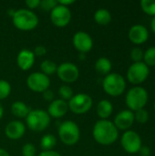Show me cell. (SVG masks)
Returning <instances> with one entry per match:
<instances>
[{
	"label": "cell",
	"instance_id": "obj_1",
	"mask_svg": "<svg viewBox=\"0 0 155 156\" xmlns=\"http://www.w3.org/2000/svg\"><path fill=\"white\" fill-rule=\"evenodd\" d=\"M94 140L101 145H111L119 137V132L114 123L109 120L98 121L92 131Z\"/></svg>",
	"mask_w": 155,
	"mask_h": 156
},
{
	"label": "cell",
	"instance_id": "obj_2",
	"mask_svg": "<svg viewBox=\"0 0 155 156\" xmlns=\"http://www.w3.org/2000/svg\"><path fill=\"white\" fill-rule=\"evenodd\" d=\"M14 26L22 31L34 29L38 24V18L35 13L28 9H19L14 12L12 16Z\"/></svg>",
	"mask_w": 155,
	"mask_h": 156
},
{
	"label": "cell",
	"instance_id": "obj_3",
	"mask_svg": "<svg viewBox=\"0 0 155 156\" xmlns=\"http://www.w3.org/2000/svg\"><path fill=\"white\" fill-rule=\"evenodd\" d=\"M148 101V92L147 90L141 87L135 86L129 90L125 97V102L129 110L132 112H136L141 109H144Z\"/></svg>",
	"mask_w": 155,
	"mask_h": 156
},
{
	"label": "cell",
	"instance_id": "obj_4",
	"mask_svg": "<svg viewBox=\"0 0 155 156\" xmlns=\"http://www.w3.org/2000/svg\"><path fill=\"white\" fill-rule=\"evenodd\" d=\"M102 87L107 94L112 97H118L124 92L126 88V81L121 74L110 73L104 78Z\"/></svg>",
	"mask_w": 155,
	"mask_h": 156
},
{
	"label": "cell",
	"instance_id": "obj_5",
	"mask_svg": "<svg viewBox=\"0 0 155 156\" xmlns=\"http://www.w3.org/2000/svg\"><path fill=\"white\" fill-rule=\"evenodd\" d=\"M58 136L61 142L66 145H74L79 142L80 137L79 128L76 122L66 121L59 125Z\"/></svg>",
	"mask_w": 155,
	"mask_h": 156
},
{
	"label": "cell",
	"instance_id": "obj_6",
	"mask_svg": "<svg viewBox=\"0 0 155 156\" xmlns=\"http://www.w3.org/2000/svg\"><path fill=\"white\" fill-rule=\"evenodd\" d=\"M27 127L33 132H42L46 130L50 123V116L43 110L30 111L26 118Z\"/></svg>",
	"mask_w": 155,
	"mask_h": 156
},
{
	"label": "cell",
	"instance_id": "obj_7",
	"mask_svg": "<svg viewBox=\"0 0 155 156\" xmlns=\"http://www.w3.org/2000/svg\"><path fill=\"white\" fill-rule=\"evenodd\" d=\"M150 75V68L143 62H133L128 69L127 79L134 85L143 83Z\"/></svg>",
	"mask_w": 155,
	"mask_h": 156
},
{
	"label": "cell",
	"instance_id": "obj_8",
	"mask_svg": "<svg viewBox=\"0 0 155 156\" xmlns=\"http://www.w3.org/2000/svg\"><path fill=\"white\" fill-rule=\"evenodd\" d=\"M68 106L72 112L76 114H83L91 109L92 99L86 93H79L69 100Z\"/></svg>",
	"mask_w": 155,
	"mask_h": 156
},
{
	"label": "cell",
	"instance_id": "obj_9",
	"mask_svg": "<svg viewBox=\"0 0 155 156\" xmlns=\"http://www.w3.org/2000/svg\"><path fill=\"white\" fill-rule=\"evenodd\" d=\"M121 144L126 153L132 154L139 152L140 148L143 145V143L140 135L136 132L129 130L122 134Z\"/></svg>",
	"mask_w": 155,
	"mask_h": 156
},
{
	"label": "cell",
	"instance_id": "obj_10",
	"mask_svg": "<svg viewBox=\"0 0 155 156\" xmlns=\"http://www.w3.org/2000/svg\"><path fill=\"white\" fill-rule=\"evenodd\" d=\"M27 87L35 92H44L48 90L50 86V80L48 76L42 72H34L27 77Z\"/></svg>",
	"mask_w": 155,
	"mask_h": 156
},
{
	"label": "cell",
	"instance_id": "obj_11",
	"mask_svg": "<svg viewBox=\"0 0 155 156\" xmlns=\"http://www.w3.org/2000/svg\"><path fill=\"white\" fill-rule=\"evenodd\" d=\"M57 74L62 81L71 83L78 80L79 76V70L75 64L70 62H65L58 67Z\"/></svg>",
	"mask_w": 155,
	"mask_h": 156
},
{
	"label": "cell",
	"instance_id": "obj_12",
	"mask_svg": "<svg viewBox=\"0 0 155 156\" xmlns=\"http://www.w3.org/2000/svg\"><path fill=\"white\" fill-rule=\"evenodd\" d=\"M50 19L52 23L59 27L67 26L71 19V13L68 6L58 5L50 12Z\"/></svg>",
	"mask_w": 155,
	"mask_h": 156
},
{
	"label": "cell",
	"instance_id": "obj_13",
	"mask_svg": "<svg viewBox=\"0 0 155 156\" xmlns=\"http://www.w3.org/2000/svg\"><path fill=\"white\" fill-rule=\"evenodd\" d=\"M73 45L77 50L84 54L91 50L93 47V40L88 33L79 31L73 37Z\"/></svg>",
	"mask_w": 155,
	"mask_h": 156
},
{
	"label": "cell",
	"instance_id": "obj_14",
	"mask_svg": "<svg viewBox=\"0 0 155 156\" xmlns=\"http://www.w3.org/2000/svg\"><path fill=\"white\" fill-rule=\"evenodd\" d=\"M134 112L130 110L120 112L114 119V125L118 130H128L134 122Z\"/></svg>",
	"mask_w": 155,
	"mask_h": 156
},
{
	"label": "cell",
	"instance_id": "obj_15",
	"mask_svg": "<svg viewBox=\"0 0 155 156\" xmlns=\"http://www.w3.org/2000/svg\"><path fill=\"white\" fill-rule=\"evenodd\" d=\"M128 36H129V39L133 44L141 45L147 41L149 37V31L144 26L137 24L130 28Z\"/></svg>",
	"mask_w": 155,
	"mask_h": 156
},
{
	"label": "cell",
	"instance_id": "obj_16",
	"mask_svg": "<svg viewBox=\"0 0 155 156\" xmlns=\"http://www.w3.org/2000/svg\"><path fill=\"white\" fill-rule=\"evenodd\" d=\"M26 132V127L23 122L20 121H12L10 122L5 129V133L7 138L10 140H18L20 139Z\"/></svg>",
	"mask_w": 155,
	"mask_h": 156
},
{
	"label": "cell",
	"instance_id": "obj_17",
	"mask_svg": "<svg viewBox=\"0 0 155 156\" xmlns=\"http://www.w3.org/2000/svg\"><path fill=\"white\" fill-rule=\"evenodd\" d=\"M68 110H69L68 103L65 101L58 99V100L53 101L49 104L48 109V113L50 117L61 118L67 113Z\"/></svg>",
	"mask_w": 155,
	"mask_h": 156
},
{
	"label": "cell",
	"instance_id": "obj_18",
	"mask_svg": "<svg viewBox=\"0 0 155 156\" xmlns=\"http://www.w3.org/2000/svg\"><path fill=\"white\" fill-rule=\"evenodd\" d=\"M35 62V55L32 51L28 49H22L16 58L17 66L22 70H28L32 68L33 64Z\"/></svg>",
	"mask_w": 155,
	"mask_h": 156
},
{
	"label": "cell",
	"instance_id": "obj_19",
	"mask_svg": "<svg viewBox=\"0 0 155 156\" xmlns=\"http://www.w3.org/2000/svg\"><path fill=\"white\" fill-rule=\"evenodd\" d=\"M96 112H97L98 116L101 120H107L113 112V106L110 101L101 100L97 105Z\"/></svg>",
	"mask_w": 155,
	"mask_h": 156
},
{
	"label": "cell",
	"instance_id": "obj_20",
	"mask_svg": "<svg viewBox=\"0 0 155 156\" xmlns=\"http://www.w3.org/2000/svg\"><path fill=\"white\" fill-rule=\"evenodd\" d=\"M11 112L17 118H26V116L30 112V110L26 103L18 101L12 104Z\"/></svg>",
	"mask_w": 155,
	"mask_h": 156
},
{
	"label": "cell",
	"instance_id": "obj_21",
	"mask_svg": "<svg viewBox=\"0 0 155 156\" xmlns=\"http://www.w3.org/2000/svg\"><path fill=\"white\" fill-rule=\"evenodd\" d=\"M95 69L101 75H108L111 70V62L105 57L100 58L95 63Z\"/></svg>",
	"mask_w": 155,
	"mask_h": 156
},
{
	"label": "cell",
	"instance_id": "obj_22",
	"mask_svg": "<svg viewBox=\"0 0 155 156\" xmlns=\"http://www.w3.org/2000/svg\"><path fill=\"white\" fill-rule=\"evenodd\" d=\"M94 19L97 24L105 26V25H108L111 21V15L107 9L101 8L95 12Z\"/></svg>",
	"mask_w": 155,
	"mask_h": 156
},
{
	"label": "cell",
	"instance_id": "obj_23",
	"mask_svg": "<svg viewBox=\"0 0 155 156\" xmlns=\"http://www.w3.org/2000/svg\"><path fill=\"white\" fill-rule=\"evenodd\" d=\"M57 144V139L52 134H45L40 142V146L43 151H52Z\"/></svg>",
	"mask_w": 155,
	"mask_h": 156
},
{
	"label": "cell",
	"instance_id": "obj_24",
	"mask_svg": "<svg viewBox=\"0 0 155 156\" xmlns=\"http://www.w3.org/2000/svg\"><path fill=\"white\" fill-rule=\"evenodd\" d=\"M40 69L42 70V73L48 77L49 75L57 73L58 66L55 62L51 60H44L40 65Z\"/></svg>",
	"mask_w": 155,
	"mask_h": 156
},
{
	"label": "cell",
	"instance_id": "obj_25",
	"mask_svg": "<svg viewBox=\"0 0 155 156\" xmlns=\"http://www.w3.org/2000/svg\"><path fill=\"white\" fill-rule=\"evenodd\" d=\"M140 5L142 10L153 17L155 16V1L153 0H142L140 2Z\"/></svg>",
	"mask_w": 155,
	"mask_h": 156
},
{
	"label": "cell",
	"instance_id": "obj_26",
	"mask_svg": "<svg viewBox=\"0 0 155 156\" xmlns=\"http://www.w3.org/2000/svg\"><path fill=\"white\" fill-rule=\"evenodd\" d=\"M143 61L150 68L155 66V47H151L144 51Z\"/></svg>",
	"mask_w": 155,
	"mask_h": 156
},
{
	"label": "cell",
	"instance_id": "obj_27",
	"mask_svg": "<svg viewBox=\"0 0 155 156\" xmlns=\"http://www.w3.org/2000/svg\"><path fill=\"white\" fill-rule=\"evenodd\" d=\"M134 120L141 124H144L149 120V112L145 109L136 111L134 112Z\"/></svg>",
	"mask_w": 155,
	"mask_h": 156
},
{
	"label": "cell",
	"instance_id": "obj_28",
	"mask_svg": "<svg viewBox=\"0 0 155 156\" xmlns=\"http://www.w3.org/2000/svg\"><path fill=\"white\" fill-rule=\"evenodd\" d=\"M58 94L61 98V100L63 101H69L74 95H73V90L72 89L69 87V86H67V85H62L60 88H59V90H58Z\"/></svg>",
	"mask_w": 155,
	"mask_h": 156
},
{
	"label": "cell",
	"instance_id": "obj_29",
	"mask_svg": "<svg viewBox=\"0 0 155 156\" xmlns=\"http://www.w3.org/2000/svg\"><path fill=\"white\" fill-rule=\"evenodd\" d=\"M11 92L10 84L4 80H0V100H4L9 96Z\"/></svg>",
	"mask_w": 155,
	"mask_h": 156
},
{
	"label": "cell",
	"instance_id": "obj_30",
	"mask_svg": "<svg viewBox=\"0 0 155 156\" xmlns=\"http://www.w3.org/2000/svg\"><path fill=\"white\" fill-rule=\"evenodd\" d=\"M143 50L141 48H133L131 51V58L133 62H142L143 59Z\"/></svg>",
	"mask_w": 155,
	"mask_h": 156
},
{
	"label": "cell",
	"instance_id": "obj_31",
	"mask_svg": "<svg viewBox=\"0 0 155 156\" xmlns=\"http://www.w3.org/2000/svg\"><path fill=\"white\" fill-rule=\"evenodd\" d=\"M58 5V2L56 0H42L40 1V6L42 9L46 11H51L54 7H56Z\"/></svg>",
	"mask_w": 155,
	"mask_h": 156
},
{
	"label": "cell",
	"instance_id": "obj_32",
	"mask_svg": "<svg viewBox=\"0 0 155 156\" xmlns=\"http://www.w3.org/2000/svg\"><path fill=\"white\" fill-rule=\"evenodd\" d=\"M23 156H35L36 155V147L32 144H26L22 148Z\"/></svg>",
	"mask_w": 155,
	"mask_h": 156
},
{
	"label": "cell",
	"instance_id": "obj_33",
	"mask_svg": "<svg viewBox=\"0 0 155 156\" xmlns=\"http://www.w3.org/2000/svg\"><path fill=\"white\" fill-rule=\"evenodd\" d=\"M33 53H34L35 56H39L40 57V56H43V55H45L47 53V49L43 46H37L35 48V50H34Z\"/></svg>",
	"mask_w": 155,
	"mask_h": 156
},
{
	"label": "cell",
	"instance_id": "obj_34",
	"mask_svg": "<svg viewBox=\"0 0 155 156\" xmlns=\"http://www.w3.org/2000/svg\"><path fill=\"white\" fill-rule=\"evenodd\" d=\"M26 5L30 9H34L40 5V0H26Z\"/></svg>",
	"mask_w": 155,
	"mask_h": 156
},
{
	"label": "cell",
	"instance_id": "obj_35",
	"mask_svg": "<svg viewBox=\"0 0 155 156\" xmlns=\"http://www.w3.org/2000/svg\"><path fill=\"white\" fill-rule=\"evenodd\" d=\"M138 153L140 154L141 156H150V154H151V149L148 146H146V145H142V147L140 148Z\"/></svg>",
	"mask_w": 155,
	"mask_h": 156
},
{
	"label": "cell",
	"instance_id": "obj_36",
	"mask_svg": "<svg viewBox=\"0 0 155 156\" xmlns=\"http://www.w3.org/2000/svg\"><path fill=\"white\" fill-rule=\"evenodd\" d=\"M42 93H43V98L46 101H52L54 99V93H53V91H51L49 90H45Z\"/></svg>",
	"mask_w": 155,
	"mask_h": 156
},
{
	"label": "cell",
	"instance_id": "obj_37",
	"mask_svg": "<svg viewBox=\"0 0 155 156\" xmlns=\"http://www.w3.org/2000/svg\"><path fill=\"white\" fill-rule=\"evenodd\" d=\"M38 156H61L58 152L55 151H43L42 153H40Z\"/></svg>",
	"mask_w": 155,
	"mask_h": 156
},
{
	"label": "cell",
	"instance_id": "obj_38",
	"mask_svg": "<svg viewBox=\"0 0 155 156\" xmlns=\"http://www.w3.org/2000/svg\"><path fill=\"white\" fill-rule=\"evenodd\" d=\"M58 5H64V6H68L69 5H72L75 1L74 0H65V1H58Z\"/></svg>",
	"mask_w": 155,
	"mask_h": 156
},
{
	"label": "cell",
	"instance_id": "obj_39",
	"mask_svg": "<svg viewBox=\"0 0 155 156\" xmlns=\"http://www.w3.org/2000/svg\"><path fill=\"white\" fill-rule=\"evenodd\" d=\"M151 28H152L153 32L155 34V16H153V19H152V22H151Z\"/></svg>",
	"mask_w": 155,
	"mask_h": 156
},
{
	"label": "cell",
	"instance_id": "obj_40",
	"mask_svg": "<svg viewBox=\"0 0 155 156\" xmlns=\"http://www.w3.org/2000/svg\"><path fill=\"white\" fill-rule=\"evenodd\" d=\"M0 156H10V155H9V154H8L5 150H4V149H1V148H0Z\"/></svg>",
	"mask_w": 155,
	"mask_h": 156
},
{
	"label": "cell",
	"instance_id": "obj_41",
	"mask_svg": "<svg viewBox=\"0 0 155 156\" xmlns=\"http://www.w3.org/2000/svg\"><path fill=\"white\" fill-rule=\"evenodd\" d=\"M3 113H4V108H3V106L1 105V103H0V119H1L2 116H3Z\"/></svg>",
	"mask_w": 155,
	"mask_h": 156
},
{
	"label": "cell",
	"instance_id": "obj_42",
	"mask_svg": "<svg viewBox=\"0 0 155 156\" xmlns=\"http://www.w3.org/2000/svg\"><path fill=\"white\" fill-rule=\"evenodd\" d=\"M153 109H154V112H155V102H154V104H153Z\"/></svg>",
	"mask_w": 155,
	"mask_h": 156
}]
</instances>
